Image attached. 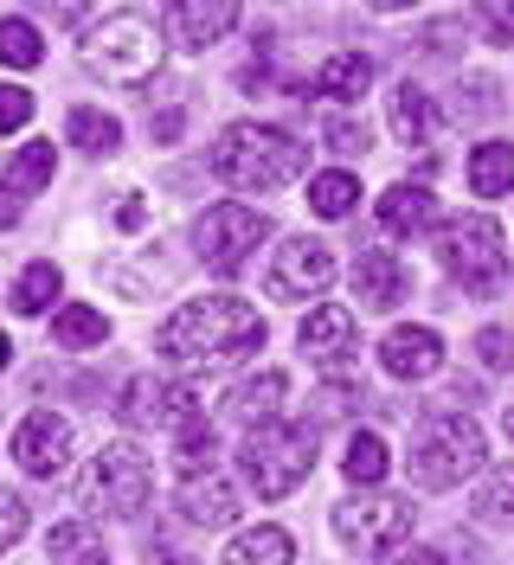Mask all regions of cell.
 <instances>
[{"label": "cell", "instance_id": "16", "mask_svg": "<svg viewBox=\"0 0 514 565\" xmlns=\"http://www.w3.org/2000/svg\"><path fill=\"white\" fill-rule=\"evenodd\" d=\"M174 501H180V514H187L193 527H232V521H239V489H232L219 469H200V476H187Z\"/></svg>", "mask_w": 514, "mask_h": 565}, {"label": "cell", "instance_id": "43", "mask_svg": "<svg viewBox=\"0 0 514 565\" xmlns=\"http://www.w3.org/2000/svg\"><path fill=\"white\" fill-rule=\"evenodd\" d=\"M116 225H123V232H136V225H141V200H136V193H123V200H116Z\"/></svg>", "mask_w": 514, "mask_h": 565}, {"label": "cell", "instance_id": "11", "mask_svg": "<svg viewBox=\"0 0 514 565\" xmlns=\"http://www.w3.org/2000/svg\"><path fill=\"white\" fill-rule=\"evenodd\" d=\"M335 277V257L328 245H315V238H283L276 245V264H271V296L276 302H308V296H322Z\"/></svg>", "mask_w": 514, "mask_h": 565}, {"label": "cell", "instance_id": "14", "mask_svg": "<svg viewBox=\"0 0 514 565\" xmlns=\"http://www.w3.org/2000/svg\"><path fill=\"white\" fill-rule=\"evenodd\" d=\"M161 20H168L174 45H187V52H206V45H219V39L239 26V7H232V0H212V7H200V0H174Z\"/></svg>", "mask_w": 514, "mask_h": 565}, {"label": "cell", "instance_id": "20", "mask_svg": "<svg viewBox=\"0 0 514 565\" xmlns=\"http://www.w3.org/2000/svg\"><path fill=\"white\" fill-rule=\"evenodd\" d=\"M392 129H399V141L406 148H424V141L444 129V116L431 109V97H424V84H392Z\"/></svg>", "mask_w": 514, "mask_h": 565}, {"label": "cell", "instance_id": "3", "mask_svg": "<svg viewBox=\"0 0 514 565\" xmlns=\"http://www.w3.org/2000/svg\"><path fill=\"white\" fill-rule=\"evenodd\" d=\"M155 494V462L141 444H103V457L84 469L77 482V508L84 514H103V521H129L148 508Z\"/></svg>", "mask_w": 514, "mask_h": 565}, {"label": "cell", "instance_id": "17", "mask_svg": "<svg viewBox=\"0 0 514 565\" xmlns=\"http://www.w3.org/2000/svg\"><path fill=\"white\" fill-rule=\"evenodd\" d=\"M406 289H411V277L392 250H360L354 257V296H360V309H399Z\"/></svg>", "mask_w": 514, "mask_h": 565}, {"label": "cell", "instance_id": "40", "mask_svg": "<svg viewBox=\"0 0 514 565\" xmlns=\"http://www.w3.org/2000/svg\"><path fill=\"white\" fill-rule=\"evenodd\" d=\"M141 565H193V553H180L174 540H148V553H141Z\"/></svg>", "mask_w": 514, "mask_h": 565}, {"label": "cell", "instance_id": "9", "mask_svg": "<svg viewBox=\"0 0 514 565\" xmlns=\"http://www.w3.org/2000/svg\"><path fill=\"white\" fill-rule=\"evenodd\" d=\"M335 533L354 553H379V546L411 533V501L406 494H354V501L335 508Z\"/></svg>", "mask_w": 514, "mask_h": 565}, {"label": "cell", "instance_id": "4", "mask_svg": "<svg viewBox=\"0 0 514 565\" xmlns=\"http://www.w3.org/2000/svg\"><path fill=\"white\" fill-rule=\"evenodd\" d=\"M308 469H315V430L308 424H258V430H244V476H251V489L264 494V501H283V494H296L308 482Z\"/></svg>", "mask_w": 514, "mask_h": 565}, {"label": "cell", "instance_id": "44", "mask_svg": "<svg viewBox=\"0 0 514 565\" xmlns=\"http://www.w3.org/2000/svg\"><path fill=\"white\" fill-rule=\"evenodd\" d=\"M148 129H155V141H174V136H180V109H161Z\"/></svg>", "mask_w": 514, "mask_h": 565}, {"label": "cell", "instance_id": "23", "mask_svg": "<svg viewBox=\"0 0 514 565\" xmlns=\"http://www.w3.org/2000/svg\"><path fill=\"white\" fill-rule=\"evenodd\" d=\"M296 559V540L283 527H251L225 546V565H290Z\"/></svg>", "mask_w": 514, "mask_h": 565}, {"label": "cell", "instance_id": "45", "mask_svg": "<svg viewBox=\"0 0 514 565\" xmlns=\"http://www.w3.org/2000/svg\"><path fill=\"white\" fill-rule=\"evenodd\" d=\"M7 225H20V200H13V193H0V232H7Z\"/></svg>", "mask_w": 514, "mask_h": 565}, {"label": "cell", "instance_id": "30", "mask_svg": "<svg viewBox=\"0 0 514 565\" xmlns=\"http://www.w3.org/2000/svg\"><path fill=\"white\" fill-rule=\"evenodd\" d=\"M386 437H374V430H354L347 437V457H342V469H347V482H360V489H374L379 476H386Z\"/></svg>", "mask_w": 514, "mask_h": 565}, {"label": "cell", "instance_id": "35", "mask_svg": "<svg viewBox=\"0 0 514 565\" xmlns=\"http://www.w3.org/2000/svg\"><path fill=\"white\" fill-rule=\"evenodd\" d=\"M45 553H52L59 565H77L84 553H91V533L77 527V521H59V527H52V540H45Z\"/></svg>", "mask_w": 514, "mask_h": 565}, {"label": "cell", "instance_id": "31", "mask_svg": "<svg viewBox=\"0 0 514 565\" xmlns=\"http://www.w3.org/2000/svg\"><path fill=\"white\" fill-rule=\"evenodd\" d=\"M52 341L59 348H97V341H109V321L97 316V309H84V302H71V309H59V321H52Z\"/></svg>", "mask_w": 514, "mask_h": 565}, {"label": "cell", "instance_id": "41", "mask_svg": "<svg viewBox=\"0 0 514 565\" xmlns=\"http://www.w3.org/2000/svg\"><path fill=\"white\" fill-rule=\"evenodd\" d=\"M386 565H450L438 546H411V553H399V559H386Z\"/></svg>", "mask_w": 514, "mask_h": 565}, {"label": "cell", "instance_id": "42", "mask_svg": "<svg viewBox=\"0 0 514 565\" xmlns=\"http://www.w3.org/2000/svg\"><path fill=\"white\" fill-rule=\"evenodd\" d=\"M239 90H251V97H258V90H271V65H244L239 71Z\"/></svg>", "mask_w": 514, "mask_h": 565}, {"label": "cell", "instance_id": "47", "mask_svg": "<svg viewBox=\"0 0 514 565\" xmlns=\"http://www.w3.org/2000/svg\"><path fill=\"white\" fill-rule=\"evenodd\" d=\"M77 565H103V559H97V553H84V559H77Z\"/></svg>", "mask_w": 514, "mask_h": 565}, {"label": "cell", "instance_id": "6", "mask_svg": "<svg viewBox=\"0 0 514 565\" xmlns=\"http://www.w3.org/2000/svg\"><path fill=\"white\" fill-rule=\"evenodd\" d=\"M482 462H489V444H482V430L470 418H438L418 444H411L406 457V476L418 489H457L463 476H476Z\"/></svg>", "mask_w": 514, "mask_h": 565}, {"label": "cell", "instance_id": "36", "mask_svg": "<svg viewBox=\"0 0 514 565\" xmlns=\"http://www.w3.org/2000/svg\"><path fill=\"white\" fill-rule=\"evenodd\" d=\"M476 353H482V366L514 373V328H482V334H476Z\"/></svg>", "mask_w": 514, "mask_h": 565}, {"label": "cell", "instance_id": "27", "mask_svg": "<svg viewBox=\"0 0 514 565\" xmlns=\"http://www.w3.org/2000/svg\"><path fill=\"white\" fill-rule=\"evenodd\" d=\"M52 168H59V148H52V141H27V148L13 154V168H7L13 200H27V193H39V186H52Z\"/></svg>", "mask_w": 514, "mask_h": 565}, {"label": "cell", "instance_id": "15", "mask_svg": "<svg viewBox=\"0 0 514 565\" xmlns=\"http://www.w3.org/2000/svg\"><path fill=\"white\" fill-rule=\"evenodd\" d=\"M379 366H386L392 380H431V373L444 366V341H438L431 328H392V334L379 341Z\"/></svg>", "mask_w": 514, "mask_h": 565}, {"label": "cell", "instance_id": "28", "mask_svg": "<svg viewBox=\"0 0 514 565\" xmlns=\"http://www.w3.org/2000/svg\"><path fill=\"white\" fill-rule=\"evenodd\" d=\"M52 296H59V264H27L7 302H13V316H45Z\"/></svg>", "mask_w": 514, "mask_h": 565}, {"label": "cell", "instance_id": "13", "mask_svg": "<svg viewBox=\"0 0 514 565\" xmlns=\"http://www.w3.org/2000/svg\"><path fill=\"white\" fill-rule=\"evenodd\" d=\"M296 348H303L315 366H347V360L360 353V328H354L347 309H315V316H303V328H296Z\"/></svg>", "mask_w": 514, "mask_h": 565}, {"label": "cell", "instance_id": "12", "mask_svg": "<svg viewBox=\"0 0 514 565\" xmlns=\"http://www.w3.org/2000/svg\"><path fill=\"white\" fill-rule=\"evenodd\" d=\"M71 418H59V412H33V418L13 430V462L27 469V476H59L71 462Z\"/></svg>", "mask_w": 514, "mask_h": 565}, {"label": "cell", "instance_id": "46", "mask_svg": "<svg viewBox=\"0 0 514 565\" xmlns=\"http://www.w3.org/2000/svg\"><path fill=\"white\" fill-rule=\"evenodd\" d=\"M7 360H13V348H7V334H0V366H7Z\"/></svg>", "mask_w": 514, "mask_h": 565}, {"label": "cell", "instance_id": "24", "mask_svg": "<svg viewBox=\"0 0 514 565\" xmlns=\"http://www.w3.org/2000/svg\"><path fill=\"white\" fill-rule=\"evenodd\" d=\"M354 206H360V180L347 174V168H328V174L308 180V212L315 218H347Z\"/></svg>", "mask_w": 514, "mask_h": 565}, {"label": "cell", "instance_id": "22", "mask_svg": "<svg viewBox=\"0 0 514 565\" xmlns=\"http://www.w3.org/2000/svg\"><path fill=\"white\" fill-rule=\"evenodd\" d=\"M470 186H476V200L514 193V141H482L470 154Z\"/></svg>", "mask_w": 514, "mask_h": 565}, {"label": "cell", "instance_id": "2", "mask_svg": "<svg viewBox=\"0 0 514 565\" xmlns=\"http://www.w3.org/2000/svg\"><path fill=\"white\" fill-rule=\"evenodd\" d=\"M206 168L225 180V186L271 193V186H283V180H296L308 168V141L290 136V129H271V122H232L225 136L212 141Z\"/></svg>", "mask_w": 514, "mask_h": 565}, {"label": "cell", "instance_id": "10", "mask_svg": "<svg viewBox=\"0 0 514 565\" xmlns=\"http://www.w3.org/2000/svg\"><path fill=\"white\" fill-rule=\"evenodd\" d=\"M116 412H123V424L129 430H168V424H187L200 418V392L180 386V380H155V373H141V380H129V392L116 398Z\"/></svg>", "mask_w": 514, "mask_h": 565}, {"label": "cell", "instance_id": "18", "mask_svg": "<svg viewBox=\"0 0 514 565\" xmlns=\"http://www.w3.org/2000/svg\"><path fill=\"white\" fill-rule=\"evenodd\" d=\"M379 225L392 232V238H418V232H431L438 225V193L431 186H386V200H379Z\"/></svg>", "mask_w": 514, "mask_h": 565}, {"label": "cell", "instance_id": "29", "mask_svg": "<svg viewBox=\"0 0 514 565\" xmlns=\"http://www.w3.org/2000/svg\"><path fill=\"white\" fill-rule=\"evenodd\" d=\"M39 58H45V39H39V26H33V20H20V13H7V20H0V65L33 71Z\"/></svg>", "mask_w": 514, "mask_h": 565}, {"label": "cell", "instance_id": "19", "mask_svg": "<svg viewBox=\"0 0 514 565\" xmlns=\"http://www.w3.org/2000/svg\"><path fill=\"white\" fill-rule=\"evenodd\" d=\"M283 392H290V380L276 373V366H264V373H251L232 398H225V412L244 424V430H258V424L276 418V405H283Z\"/></svg>", "mask_w": 514, "mask_h": 565}, {"label": "cell", "instance_id": "33", "mask_svg": "<svg viewBox=\"0 0 514 565\" xmlns=\"http://www.w3.org/2000/svg\"><path fill=\"white\" fill-rule=\"evenodd\" d=\"M322 141H328L342 161H354V154H367V141H374V136H367V122H360V116H328Z\"/></svg>", "mask_w": 514, "mask_h": 565}, {"label": "cell", "instance_id": "21", "mask_svg": "<svg viewBox=\"0 0 514 565\" xmlns=\"http://www.w3.org/2000/svg\"><path fill=\"white\" fill-rule=\"evenodd\" d=\"M367 84H374V58H360V52H335L328 65L315 71V90L335 97V104H360Z\"/></svg>", "mask_w": 514, "mask_h": 565}, {"label": "cell", "instance_id": "1", "mask_svg": "<svg viewBox=\"0 0 514 565\" xmlns=\"http://www.w3.org/2000/svg\"><path fill=\"white\" fill-rule=\"evenodd\" d=\"M264 348V316L239 302V296H200L187 309H174L161 321V353L187 373H212V366H232L244 353Z\"/></svg>", "mask_w": 514, "mask_h": 565}, {"label": "cell", "instance_id": "39", "mask_svg": "<svg viewBox=\"0 0 514 565\" xmlns=\"http://www.w3.org/2000/svg\"><path fill=\"white\" fill-rule=\"evenodd\" d=\"M476 20H482V39H489V45H514V7L495 0V7H482Z\"/></svg>", "mask_w": 514, "mask_h": 565}, {"label": "cell", "instance_id": "34", "mask_svg": "<svg viewBox=\"0 0 514 565\" xmlns=\"http://www.w3.org/2000/svg\"><path fill=\"white\" fill-rule=\"evenodd\" d=\"M489 109H502L495 77H463V84H457V116H489Z\"/></svg>", "mask_w": 514, "mask_h": 565}, {"label": "cell", "instance_id": "48", "mask_svg": "<svg viewBox=\"0 0 514 565\" xmlns=\"http://www.w3.org/2000/svg\"><path fill=\"white\" fill-rule=\"evenodd\" d=\"M502 424H508V437H514V405H508V418H502Z\"/></svg>", "mask_w": 514, "mask_h": 565}, {"label": "cell", "instance_id": "38", "mask_svg": "<svg viewBox=\"0 0 514 565\" xmlns=\"http://www.w3.org/2000/svg\"><path fill=\"white\" fill-rule=\"evenodd\" d=\"M20 533H27V501H20L13 489H0V553H7Z\"/></svg>", "mask_w": 514, "mask_h": 565}, {"label": "cell", "instance_id": "32", "mask_svg": "<svg viewBox=\"0 0 514 565\" xmlns=\"http://www.w3.org/2000/svg\"><path fill=\"white\" fill-rule=\"evenodd\" d=\"M212 457H219V437H212V424H187V430H180V469H187V476H200V469H212Z\"/></svg>", "mask_w": 514, "mask_h": 565}, {"label": "cell", "instance_id": "26", "mask_svg": "<svg viewBox=\"0 0 514 565\" xmlns=\"http://www.w3.org/2000/svg\"><path fill=\"white\" fill-rule=\"evenodd\" d=\"M470 508H476V521H489V527H514V462L482 476V489L470 494Z\"/></svg>", "mask_w": 514, "mask_h": 565}, {"label": "cell", "instance_id": "7", "mask_svg": "<svg viewBox=\"0 0 514 565\" xmlns=\"http://www.w3.org/2000/svg\"><path fill=\"white\" fill-rule=\"evenodd\" d=\"M161 52H168L161 33L141 20H103L97 33H84V71L103 84H129V90L161 71Z\"/></svg>", "mask_w": 514, "mask_h": 565}, {"label": "cell", "instance_id": "37", "mask_svg": "<svg viewBox=\"0 0 514 565\" xmlns=\"http://www.w3.org/2000/svg\"><path fill=\"white\" fill-rule=\"evenodd\" d=\"M33 122V97L20 90V84H0V136H13V129H27Z\"/></svg>", "mask_w": 514, "mask_h": 565}, {"label": "cell", "instance_id": "5", "mask_svg": "<svg viewBox=\"0 0 514 565\" xmlns=\"http://www.w3.org/2000/svg\"><path fill=\"white\" fill-rule=\"evenodd\" d=\"M444 270L470 296H502L508 289V238H502V225L489 218V212H470V218H450L444 232Z\"/></svg>", "mask_w": 514, "mask_h": 565}, {"label": "cell", "instance_id": "25", "mask_svg": "<svg viewBox=\"0 0 514 565\" xmlns=\"http://www.w3.org/2000/svg\"><path fill=\"white\" fill-rule=\"evenodd\" d=\"M65 136L77 141L84 154H116V148H123V122L84 104V109H71V116H65Z\"/></svg>", "mask_w": 514, "mask_h": 565}, {"label": "cell", "instance_id": "8", "mask_svg": "<svg viewBox=\"0 0 514 565\" xmlns=\"http://www.w3.org/2000/svg\"><path fill=\"white\" fill-rule=\"evenodd\" d=\"M258 238H271V225H264V212L251 206H206L200 218H193V250H200L212 270H239L244 257L258 250Z\"/></svg>", "mask_w": 514, "mask_h": 565}]
</instances>
